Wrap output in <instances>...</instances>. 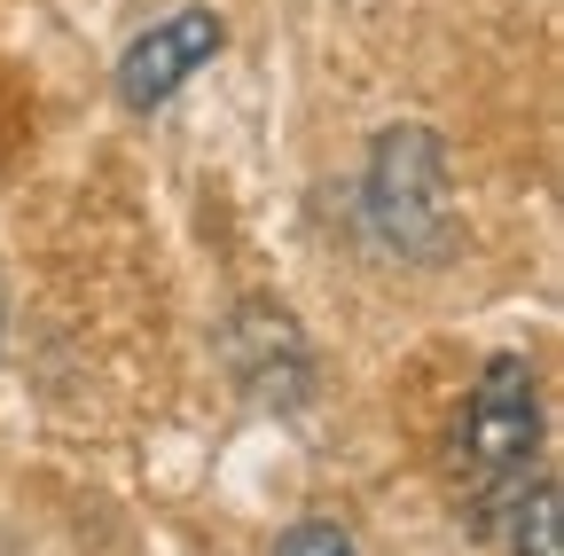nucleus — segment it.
<instances>
[{"instance_id":"obj_2","label":"nucleus","mask_w":564,"mask_h":556,"mask_svg":"<svg viewBox=\"0 0 564 556\" xmlns=\"http://www.w3.org/2000/svg\"><path fill=\"white\" fill-rule=\"evenodd\" d=\"M369 220L377 236L400 251V259H423L440 266L455 259L463 243V220H455V165H447V142L432 126H384L377 150H369Z\"/></svg>"},{"instance_id":"obj_1","label":"nucleus","mask_w":564,"mask_h":556,"mask_svg":"<svg viewBox=\"0 0 564 556\" xmlns=\"http://www.w3.org/2000/svg\"><path fill=\"white\" fill-rule=\"evenodd\" d=\"M533 447H541V384H533V361L518 353H494L455 415V478L470 486V510L494 517L518 502V486L533 470Z\"/></svg>"},{"instance_id":"obj_3","label":"nucleus","mask_w":564,"mask_h":556,"mask_svg":"<svg viewBox=\"0 0 564 556\" xmlns=\"http://www.w3.org/2000/svg\"><path fill=\"white\" fill-rule=\"evenodd\" d=\"M220 47H228V24L212 17V9H173V17H158L150 32H133V47L118 55V102H126V110L173 102Z\"/></svg>"},{"instance_id":"obj_7","label":"nucleus","mask_w":564,"mask_h":556,"mask_svg":"<svg viewBox=\"0 0 564 556\" xmlns=\"http://www.w3.org/2000/svg\"><path fill=\"white\" fill-rule=\"evenodd\" d=\"M0 345H9V298H0Z\"/></svg>"},{"instance_id":"obj_5","label":"nucleus","mask_w":564,"mask_h":556,"mask_svg":"<svg viewBox=\"0 0 564 556\" xmlns=\"http://www.w3.org/2000/svg\"><path fill=\"white\" fill-rule=\"evenodd\" d=\"M510 556H564V486L533 478L510 502Z\"/></svg>"},{"instance_id":"obj_4","label":"nucleus","mask_w":564,"mask_h":556,"mask_svg":"<svg viewBox=\"0 0 564 556\" xmlns=\"http://www.w3.org/2000/svg\"><path fill=\"white\" fill-rule=\"evenodd\" d=\"M228 361H236V384L274 407V415H299L306 392H314V361H306V337L291 314H274V306H243L236 329H228Z\"/></svg>"},{"instance_id":"obj_6","label":"nucleus","mask_w":564,"mask_h":556,"mask_svg":"<svg viewBox=\"0 0 564 556\" xmlns=\"http://www.w3.org/2000/svg\"><path fill=\"white\" fill-rule=\"evenodd\" d=\"M274 556H361V548H352V533H345V525L306 517V525H291V533H282V548H274Z\"/></svg>"}]
</instances>
